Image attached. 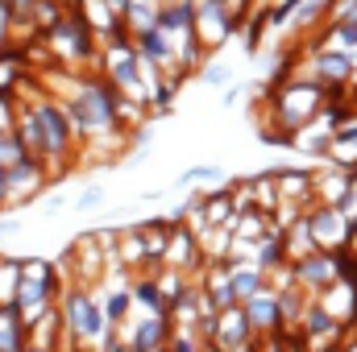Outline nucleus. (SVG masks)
Wrapping results in <instances>:
<instances>
[{
  "label": "nucleus",
  "instance_id": "obj_2",
  "mask_svg": "<svg viewBox=\"0 0 357 352\" xmlns=\"http://www.w3.org/2000/svg\"><path fill=\"white\" fill-rule=\"evenodd\" d=\"M320 67H324L328 75H349L354 58H349V54H324V58H320Z\"/></svg>",
  "mask_w": 357,
  "mask_h": 352
},
{
  "label": "nucleus",
  "instance_id": "obj_5",
  "mask_svg": "<svg viewBox=\"0 0 357 352\" xmlns=\"http://www.w3.org/2000/svg\"><path fill=\"white\" fill-rule=\"evenodd\" d=\"M96 203H100V191H88V195L79 199V207H96Z\"/></svg>",
  "mask_w": 357,
  "mask_h": 352
},
{
  "label": "nucleus",
  "instance_id": "obj_6",
  "mask_svg": "<svg viewBox=\"0 0 357 352\" xmlns=\"http://www.w3.org/2000/svg\"><path fill=\"white\" fill-rule=\"evenodd\" d=\"M121 311H125V298H121V294H116V298H112V303H108V315H121Z\"/></svg>",
  "mask_w": 357,
  "mask_h": 352
},
{
  "label": "nucleus",
  "instance_id": "obj_1",
  "mask_svg": "<svg viewBox=\"0 0 357 352\" xmlns=\"http://www.w3.org/2000/svg\"><path fill=\"white\" fill-rule=\"evenodd\" d=\"M71 315H75V323H84V332H100V315L88 307V298H71Z\"/></svg>",
  "mask_w": 357,
  "mask_h": 352
},
{
  "label": "nucleus",
  "instance_id": "obj_3",
  "mask_svg": "<svg viewBox=\"0 0 357 352\" xmlns=\"http://www.w3.org/2000/svg\"><path fill=\"white\" fill-rule=\"evenodd\" d=\"M337 42L341 46H357V21H341L337 25Z\"/></svg>",
  "mask_w": 357,
  "mask_h": 352
},
{
  "label": "nucleus",
  "instance_id": "obj_7",
  "mask_svg": "<svg viewBox=\"0 0 357 352\" xmlns=\"http://www.w3.org/2000/svg\"><path fill=\"white\" fill-rule=\"evenodd\" d=\"M0 349H4V352L13 349V336H8V332H4V328H0Z\"/></svg>",
  "mask_w": 357,
  "mask_h": 352
},
{
  "label": "nucleus",
  "instance_id": "obj_4",
  "mask_svg": "<svg viewBox=\"0 0 357 352\" xmlns=\"http://www.w3.org/2000/svg\"><path fill=\"white\" fill-rule=\"evenodd\" d=\"M270 311H274V307H270L266 298H262V303H254V315H258V319H270Z\"/></svg>",
  "mask_w": 357,
  "mask_h": 352
}]
</instances>
